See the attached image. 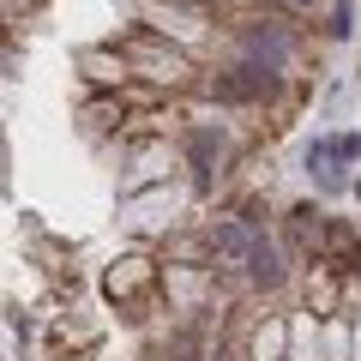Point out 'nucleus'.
<instances>
[{"instance_id": "1", "label": "nucleus", "mask_w": 361, "mask_h": 361, "mask_svg": "<svg viewBox=\"0 0 361 361\" xmlns=\"http://www.w3.org/2000/svg\"><path fill=\"white\" fill-rule=\"evenodd\" d=\"M133 13L151 37H163L169 49H199L211 37V13L193 0H133Z\"/></svg>"}, {"instance_id": "2", "label": "nucleus", "mask_w": 361, "mask_h": 361, "mask_svg": "<svg viewBox=\"0 0 361 361\" xmlns=\"http://www.w3.org/2000/svg\"><path fill=\"white\" fill-rule=\"evenodd\" d=\"M235 54H241L247 66H259V73L283 78L289 61H295V37H289V25H277V18H247V25L235 30Z\"/></svg>"}]
</instances>
